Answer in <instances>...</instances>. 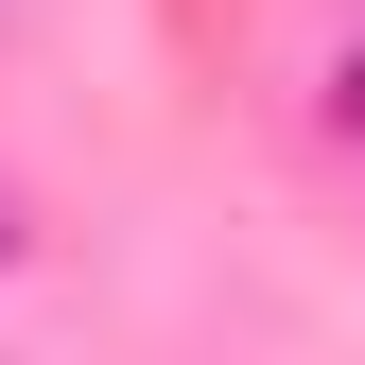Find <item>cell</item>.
<instances>
[{
  "label": "cell",
  "instance_id": "1",
  "mask_svg": "<svg viewBox=\"0 0 365 365\" xmlns=\"http://www.w3.org/2000/svg\"><path fill=\"white\" fill-rule=\"evenodd\" d=\"M331 105H348V122H365V53H348V87H331Z\"/></svg>",
  "mask_w": 365,
  "mask_h": 365
}]
</instances>
